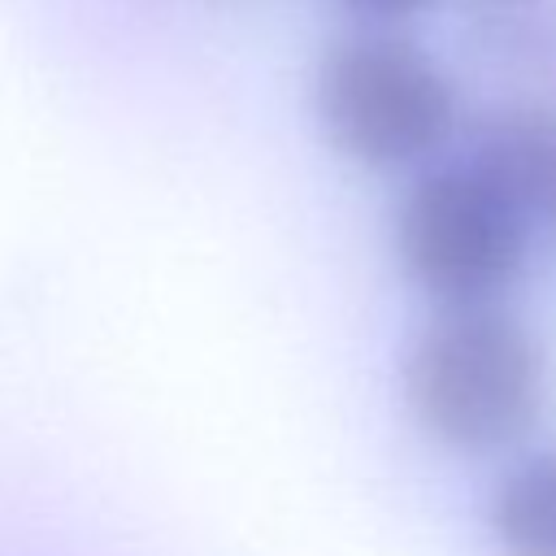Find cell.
<instances>
[{"instance_id": "6da1fadb", "label": "cell", "mask_w": 556, "mask_h": 556, "mask_svg": "<svg viewBox=\"0 0 556 556\" xmlns=\"http://www.w3.org/2000/svg\"><path fill=\"white\" fill-rule=\"evenodd\" d=\"M400 395L430 443L495 456L539 430L552 404V361L504 304L439 308L404 352Z\"/></svg>"}, {"instance_id": "7a4b0ae2", "label": "cell", "mask_w": 556, "mask_h": 556, "mask_svg": "<svg viewBox=\"0 0 556 556\" xmlns=\"http://www.w3.org/2000/svg\"><path fill=\"white\" fill-rule=\"evenodd\" d=\"M313 109L330 148L378 174L430 165L460 130L452 74L421 43L374 22L321 48Z\"/></svg>"}, {"instance_id": "3957f363", "label": "cell", "mask_w": 556, "mask_h": 556, "mask_svg": "<svg viewBox=\"0 0 556 556\" xmlns=\"http://www.w3.org/2000/svg\"><path fill=\"white\" fill-rule=\"evenodd\" d=\"M395 256L439 308L504 304L534 248L530 217L469 156L430 161L395 204Z\"/></svg>"}, {"instance_id": "277c9868", "label": "cell", "mask_w": 556, "mask_h": 556, "mask_svg": "<svg viewBox=\"0 0 556 556\" xmlns=\"http://www.w3.org/2000/svg\"><path fill=\"white\" fill-rule=\"evenodd\" d=\"M465 156L491 174L530 217L534 235L556 248V104L504 100L469 122Z\"/></svg>"}, {"instance_id": "5b68a950", "label": "cell", "mask_w": 556, "mask_h": 556, "mask_svg": "<svg viewBox=\"0 0 556 556\" xmlns=\"http://www.w3.org/2000/svg\"><path fill=\"white\" fill-rule=\"evenodd\" d=\"M495 556H556V443L513 460L482 508Z\"/></svg>"}, {"instance_id": "8992f818", "label": "cell", "mask_w": 556, "mask_h": 556, "mask_svg": "<svg viewBox=\"0 0 556 556\" xmlns=\"http://www.w3.org/2000/svg\"><path fill=\"white\" fill-rule=\"evenodd\" d=\"M469 43L478 56L543 74L556 65V0H469Z\"/></svg>"}, {"instance_id": "52a82bcc", "label": "cell", "mask_w": 556, "mask_h": 556, "mask_svg": "<svg viewBox=\"0 0 556 556\" xmlns=\"http://www.w3.org/2000/svg\"><path fill=\"white\" fill-rule=\"evenodd\" d=\"M348 13H356L361 22H374V26H395V22H408L417 13H426L434 0H339Z\"/></svg>"}]
</instances>
